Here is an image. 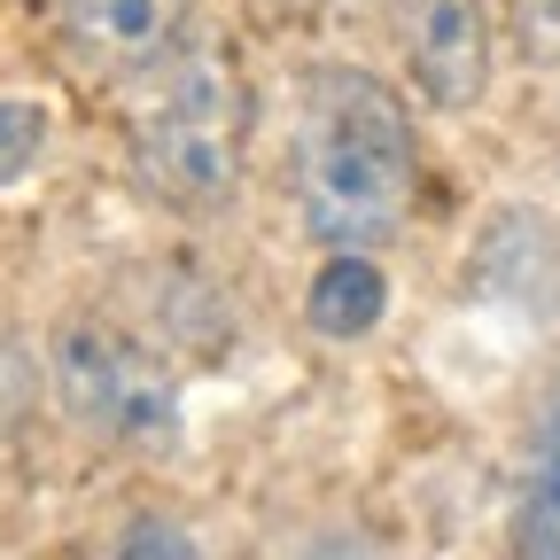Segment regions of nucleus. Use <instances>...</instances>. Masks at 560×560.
Segmentation results:
<instances>
[{"label": "nucleus", "mask_w": 560, "mask_h": 560, "mask_svg": "<svg viewBox=\"0 0 560 560\" xmlns=\"http://www.w3.org/2000/svg\"><path fill=\"white\" fill-rule=\"evenodd\" d=\"M289 210L319 257H382L420 210V125L405 86L366 62H304L289 125Z\"/></svg>", "instance_id": "f257e3e1"}, {"label": "nucleus", "mask_w": 560, "mask_h": 560, "mask_svg": "<svg viewBox=\"0 0 560 560\" xmlns=\"http://www.w3.org/2000/svg\"><path fill=\"white\" fill-rule=\"evenodd\" d=\"M257 140V86L234 47L187 39L125 94V156L156 202L219 210L234 202Z\"/></svg>", "instance_id": "f03ea898"}, {"label": "nucleus", "mask_w": 560, "mask_h": 560, "mask_svg": "<svg viewBox=\"0 0 560 560\" xmlns=\"http://www.w3.org/2000/svg\"><path fill=\"white\" fill-rule=\"evenodd\" d=\"M47 382L55 405L79 420L86 436L117 452H164L179 444V382L140 335L102 327V319H70L47 342Z\"/></svg>", "instance_id": "7ed1b4c3"}, {"label": "nucleus", "mask_w": 560, "mask_h": 560, "mask_svg": "<svg viewBox=\"0 0 560 560\" xmlns=\"http://www.w3.org/2000/svg\"><path fill=\"white\" fill-rule=\"evenodd\" d=\"M397 62L405 94L444 117L482 109L499 62V9L490 0H397Z\"/></svg>", "instance_id": "20e7f679"}, {"label": "nucleus", "mask_w": 560, "mask_h": 560, "mask_svg": "<svg viewBox=\"0 0 560 560\" xmlns=\"http://www.w3.org/2000/svg\"><path fill=\"white\" fill-rule=\"evenodd\" d=\"M467 296L522 327H560V219L537 202H499L467 242Z\"/></svg>", "instance_id": "39448f33"}, {"label": "nucleus", "mask_w": 560, "mask_h": 560, "mask_svg": "<svg viewBox=\"0 0 560 560\" xmlns=\"http://www.w3.org/2000/svg\"><path fill=\"white\" fill-rule=\"evenodd\" d=\"M32 9L79 70L132 86V79H149L172 47H187L195 0H32Z\"/></svg>", "instance_id": "423d86ee"}, {"label": "nucleus", "mask_w": 560, "mask_h": 560, "mask_svg": "<svg viewBox=\"0 0 560 560\" xmlns=\"http://www.w3.org/2000/svg\"><path fill=\"white\" fill-rule=\"evenodd\" d=\"M514 560H560V374L537 397L514 475Z\"/></svg>", "instance_id": "0eeeda50"}, {"label": "nucleus", "mask_w": 560, "mask_h": 560, "mask_svg": "<svg viewBox=\"0 0 560 560\" xmlns=\"http://www.w3.org/2000/svg\"><path fill=\"white\" fill-rule=\"evenodd\" d=\"M382 319H389V272H382V257H366V249L319 257L312 289H304V327L319 342H366Z\"/></svg>", "instance_id": "6e6552de"}, {"label": "nucleus", "mask_w": 560, "mask_h": 560, "mask_svg": "<svg viewBox=\"0 0 560 560\" xmlns=\"http://www.w3.org/2000/svg\"><path fill=\"white\" fill-rule=\"evenodd\" d=\"M47 140H55V109L39 94H0V195L47 164Z\"/></svg>", "instance_id": "1a4fd4ad"}, {"label": "nucleus", "mask_w": 560, "mask_h": 560, "mask_svg": "<svg viewBox=\"0 0 560 560\" xmlns=\"http://www.w3.org/2000/svg\"><path fill=\"white\" fill-rule=\"evenodd\" d=\"M102 560H210L202 545H195V529L187 522H172V514H132L117 537H109V552Z\"/></svg>", "instance_id": "9d476101"}, {"label": "nucleus", "mask_w": 560, "mask_h": 560, "mask_svg": "<svg viewBox=\"0 0 560 560\" xmlns=\"http://www.w3.org/2000/svg\"><path fill=\"white\" fill-rule=\"evenodd\" d=\"M522 47L529 62L560 70V0H522Z\"/></svg>", "instance_id": "9b49d317"}, {"label": "nucleus", "mask_w": 560, "mask_h": 560, "mask_svg": "<svg viewBox=\"0 0 560 560\" xmlns=\"http://www.w3.org/2000/svg\"><path fill=\"white\" fill-rule=\"evenodd\" d=\"M296 560H374V545L366 537H312Z\"/></svg>", "instance_id": "f8f14e48"}, {"label": "nucleus", "mask_w": 560, "mask_h": 560, "mask_svg": "<svg viewBox=\"0 0 560 560\" xmlns=\"http://www.w3.org/2000/svg\"><path fill=\"white\" fill-rule=\"evenodd\" d=\"M289 9H312V16H335V9H359V0H289Z\"/></svg>", "instance_id": "ddd939ff"}]
</instances>
